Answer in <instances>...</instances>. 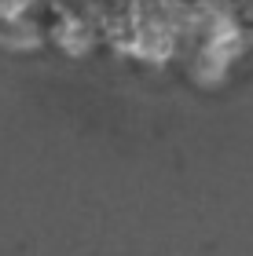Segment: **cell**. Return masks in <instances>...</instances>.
Returning a JSON list of instances; mask_svg holds the SVG:
<instances>
[{
	"instance_id": "1",
	"label": "cell",
	"mask_w": 253,
	"mask_h": 256,
	"mask_svg": "<svg viewBox=\"0 0 253 256\" xmlns=\"http://www.w3.org/2000/svg\"><path fill=\"white\" fill-rule=\"evenodd\" d=\"M52 40L59 44L66 55H74V59H85V55L96 48V33H92V26L85 18H77V15L59 18V26L52 30Z\"/></svg>"
},
{
	"instance_id": "3",
	"label": "cell",
	"mask_w": 253,
	"mask_h": 256,
	"mask_svg": "<svg viewBox=\"0 0 253 256\" xmlns=\"http://www.w3.org/2000/svg\"><path fill=\"white\" fill-rule=\"evenodd\" d=\"M30 4H33V0H0V18H4V22H19L22 15H26Z\"/></svg>"
},
{
	"instance_id": "2",
	"label": "cell",
	"mask_w": 253,
	"mask_h": 256,
	"mask_svg": "<svg viewBox=\"0 0 253 256\" xmlns=\"http://www.w3.org/2000/svg\"><path fill=\"white\" fill-rule=\"evenodd\" d=\"M0 44H4V48H15V52H33V48H41V33L30 18H19V22H8V26L0 30Z\"/></svg>"
}]
</instances>
